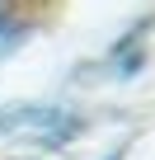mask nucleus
<instances>
[{
    "label": "nucleus",
    "mask_w": 155,
    "mask_h": 160,
    "mask_svg": "<svg viewBox=\"0 0 155 160\" xmlns=\"http://www.w3.org/2000/svg\"><path fill=\"white\" fill-rule=\"evenodd\" d=\"M85 118L70 113L61 104H10L0 108V137L5 141H24V146H42V151H61L80 137Z\"/></svg>",
    "instance_id": "obj_1"
}]
</instances>
